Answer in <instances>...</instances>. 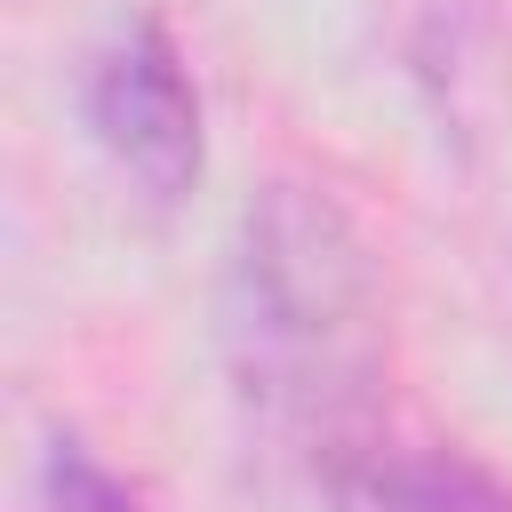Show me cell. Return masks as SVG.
I'll list each match as a JSON object with an SVG mask.
<instances>
[{
    "mask_svg": "<svg viewBox=\"0 0 512 512\" xmlns=\"http://www.w3.org/2000/svg\"><path fill=\"white\" fill-rule=\"evenodd\" d=\"M80 104H88L96 144H104L152 200L192 192V176H200V88H192L184 48L168 40L160 16H128V24L96 48Z\"/></svg>",
    "mask_w": 512,
    "mask_h": 512,
    "instance_id": "cell-2",
    "label": "cell"
},
{
    "mask_svg": "<svg viewBox=\"0 0 512 512\" xmlns=\"http://www.w3.org/2000/svg\"><path fill=\"white\" fill-rule=\"evenodd\" d=\"M344 488L368 512H512V488L456 448H376Z\"/></svg>",
    "mask_w": 512,
    "mask_h": 512,
    "instance_id": "cell-3",
    "label": "cell"
},
{
    "mask_svg": "<svg viewBox=\"0 0 512 512\" xmlns=\"http://www.w3.org/2000/svg\"><path fill=\"white\" fill-rule=\"evenodd\" d=\"M224 352L264 432L328 456L336 480L376 456L384 280L328 192L272 184L248 200L224 264Z\"/></svg>",
    "mask_w": 512,
    "mask_h": 512,
    "instance_id": "cell-1",
    "label": "cell"
},
{
    "mask_svg": "<svg viewBox=\"0 0 512 512\" xmlns=\"http://www.w3.org/2000/svg\"><path fill=\"white\" fill-rule=\"evenodd\" d=\"M40 512H144V504H136V488H128L112 464H96V456L64 432V440L40 448Z\"/></svg>",
    "mask_w": 512,
    "mask_h": 512,
    "instance_id": "cell-4",
    "label": "cell"
}]
</instances>
